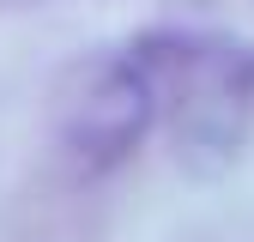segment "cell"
<instances>
[{
  "label": "cell",
  "mask_w": 254,
  "mask_h": 242,
  "mask_svg": "<svg viewBox=\"0 0 254 242\" xmlns=\"http://www.w3.org/2000/svg\"><path fill=\"white\" fill-rule=\"evenodd\" d=\"M127 55L151 79L157 121H170L182 158H194V164L230 158L242 139V121L254 109V49L157 30V37H139Z\"/></svg>",
  "instance_id": "obj_1"
},
{
  "label": "cell",
  "mask_w": 254,
  "mask_h": 242,
  "mask_svg": "<svg viewBox=\"0 0 254 242\" xmlns=\"http://www.w3.org/2000/svg\"><path fill=\"white\" fill-rule=\"evenodd\" d=\"M157 121V97L151 79L139 73L133 55H97L61 85L55 103V127L61 145L79 170H115L121 158H133V145L151 133Z\"/></svg>",
  "instance_id": "obj_2"
}]
</instances>
